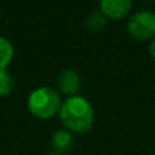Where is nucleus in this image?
<instances>
[{
	"mask_svg": "<svg viewBox=\"0 0 155 155\" xmlns=\"http://www.w3.org/2000/svg\"><path fill=\"white\" fill-rule=\"evenodd\" d=\"M59 116L64 128L72 134H86L93 128V105L82 95H74L65 99L61 104Z\"/></svg>",
	"mask_w": 155,
	"mask_h": 155,
	"instance_id": "obj_1",
	"label": "nucleus"
},
{
	"mask_svg": "<svg viewBox=\"0 0 155 155\" xmlns=\"http://www.w3.org/2000/svg\"><path fill=\"white\" fill-rule=\"evenodd\" d=\"M61 104L59 93L51 87L35 88L30 93L27 99V107L30 113L40 120H49L59 114Z\"/></svg>",
	"mask_w": 155,
	"mask_h": 155,
	"instance_id": "obj_2",
	"label": "nucleus"
},
{
	"mask_svg": "<svg viewBox=\"0 0 155 155\" xmlns=\"http://www.w3.org/2000/svg\"><path fill=\"white\" fill-rule=\"evenodd\" d=\"M128 33L134 40L144 42L155 38V14L153 11H137L129 18Z\"/></svg>",
	"mask_w": 155,
	"mask_h": 155,
	"instance_id": "obj_3",
	"label": "nucleus"
},
{
	"mask_svg": "<svg viewBox=\"0 0 155 155\" xmlns=\"http://www.w3.org/2000/svg\"><path fill=\"white\" fill-rule=\"evenodd\" d=\"M56 86L59 91L67 98L74 97L80 90V76L72 68L63 70L56 79Z\"/></svg>",
	"mask_w": 155,
	"mask_h": 155,
	"instance_id": "obj_4",
	"label": "nucleus"
},
{
	"mask_svg": "<svg viewBox=\"0 0 155 155\" xmlns=\"http://www.w3.org/2000/svg\"><path fill=\"white\" fill-rule=\"evenodd\" d=\"M134 0H99V8L101 12L109 19H121L132 8Z\"/></svg>",
	"mask_w": 155,
	"mask_h": 155,
	"instance_id": "obj_5",
	"label": "nucleus"
},
{
	"mask_svg": "<svg viewBox=\"0 0 155 155\" xmlns=\"http://www.w3.org/2000/svg\"><path fill=\"white\" fill-rule=\"evenodd\" d=\"M51 147L53 153L59 155H65L72 151L75 147V137H74L72 132L68 129H59L52 135L51 139Z\"/></svg>",
	"mask_w": 155,
	"mask_h": 155,
	"instance_id": "obj_6",
	"label": "nucleus"
},
{
	"mask_svg": "<svg viewBox=\"0 0 155 155\" xmlns=\"http://www.w3.org/2000/svg\"><path fill=\"white\" fill-rule=\"evenodd\" d=\"M14 57V46L7 38L0 35V71H5Z\"/></svg>",
	"mask_w": 155,
	"mask_h": 155,
	"instance_id": "obj_7",
	"label": "nucleus"
},
{
	"mask_svg": "<svg viewBox=\"0 0 155 155\" xmlns=\"http://www.w3.org/2000/svg\"><path fill=\"white\" fill-rule=\"evenodd\" d=\"M106 21H107V18L101 12V10L93 11V12L87 16V19H86V26H87L88 30H91V31L98 33L105 29Z\"/></svg>",
	"mask_w": 155,
	"mask_h": 155,
	"instance_id": "obj_8",
	"label": "nucleus"
},
{
	"mask_svg": "<svg viewBox=\"0 0 155 155\" xmlns=\"http://www.w3.org/2000/svg\"><path fill=\"white\" fill-rule=\"evenodd\" d=\"M15 80L7 70L0 71V97H7L12 93Z\"/></svg>",
	"mask_w": 155,
	"mask_h": 155,
	"instance_id": "obj_9",
	"label": "nucleus"
},
{
	"mask_svg": "<svg viewBox=\"0 0 155 155\" xmlns=\"http://www.w3.org/2000/svg\"><path fill=\"white\" fill-rule=\"evenodd\" d=\"M148 52H150V56L155 60V38L150 41V45H148Z\"/></svg>",
	"mask_w": 155,
	"mask_h": 155,
	"instance_id": "obj_10",
	"label": "nucleus"
},
{
	"mask_svg": "<svg viewBox=\"0 0 155 155\" xmlns=\"http://www.w3.org/2000/svg\"><path fill=\"white\" fill-rule=\"evenodd\" d=\"M48 155H59V154H56V153H51V154H48Z\"/></svg>",
	"mask_w": 155,
	"mask_h": 155,
	"instance_id": "obj_11",
	"label": "nucleus"
},
{
	"mask_svg": "<svg viewBox=\"0 0 155 155\" xmlns=\"http://www.w3.org/2000/svg\"><path fill=\"white\" fill-rule=\"evenodd\" d=\"M148 2H154V0H148Z\"/></svg>",
	"mask_w": 155,
	"mask_h": 155,
	"instance_id": "obj_12",
	"label": "nucleus"
}]
</instances>
